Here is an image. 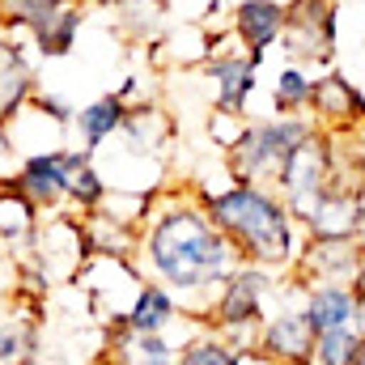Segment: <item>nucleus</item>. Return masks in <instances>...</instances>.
<instances>
[{"instance_id":"f257e3e1","label":"nucleus","mask_w":365,"mask_h":365,"mask_svg":"<svg viewBox=\"0 0 365 365\" xmlns=\"http://www.w3.org/2000/svg\"><path fill=\"white\" fill-rule=\"evenodd\" d=\"M132 264L145 280L166 284L187 319L200 323L225 276L242 264V255L212 225L195 191H153V208L140 225V247Z\"/></svg>"},{"instance_id":"f03ea898","label":"nucleus","mask_w":365,"mask_h":365,"mask_svg":"<svg viewBox=\"0 0 365 365\" xmlns=\"http://www.w3.org/2000/svg\"><path fill=\"white\" fill-rule=\"evenodd\" d=\"M200 204L208 208L212 225L234 242V251L242 255V264H259L268 272H289L306 234L297 225V217L289 212V204L276 195L268 182H242L230 179L221 191H200Z\"/></svg>"},{"instance_id":"7ed1b4c3","label":"nucleus","mask_w":365,"mask_h":365,"mask_svg":"<svg viewBox=\"0 0 365 365\" xmlns=\"http://www.w3.org/2000/svg\"><path fill=\"white\" fill-rule=\"evenodd\" d=\"M319 132L310 115H268V119H247L242 136L225 149V170L230 179L242 182H268L272 187L276 170Z\"/></svg>"},{"instance_id":"20e7f679","label":"nucleus","mask_w":365,"mask_h":365,"mask_svg":"<svg viewBox=\"0 0 365 365\" xmlns=\"http://www.w3.org/2000/svg\"><path fill=\"white\" fill-rule=\"evenodd\" d=\"M280 293L276 272L259 268V264H238L234 272L225 276V284L217 289L212 306L204 310L200 327L221 331L234 349H255L259 327L268 319V302Z\"/></svg>"},{"instance_id":"39448f33","label":"nucleus","mask_w":365,"mask_h":365,"mask_svg":"<svg viewBox=\"0 0 365 365\" xmlns=\"http://www.w3.org/2000/svg\"><path fill=\"white\" fill-rule=\"evenodd\" d=\"M340 43V9L336 0H284V34L280 51L289 64H331Z\"/></svg>"},{"instance_id":"423d86ee","label":"nucleus","mask_w":365,"mask_h":365,"mask_svg":"<svg viewBox=\"0 0 365 365\" xmlns=\"http://www.w3.org/2000/svg\"><path fill=\"white\" fill-rule=\"evenodd\" d=\"M230 43H234V34H221V38L212 34V51L200 68H204V81L212 93V110L247 119L255 86H259V60L247 56L242 47H230Z\"/></svg>"},{"instance_id":"0eeeda50","label":"nucleus","mask_w":365,"mask_h":365,"mask_svg":"<svg viewBox=\"0 0 365 365\" xmlns=\"http://www.w3.org/2000/svg\"><path fill=\"white\" fill-rule=\"evenodd\" d=\"M26 251L30 255H21V259H30L51 284H73L77 272L86 268V259H90L81 217L77 212H47V221L38 225V234Z\"/></svg>"},{"instance_id":"6e6552de","label":"nucleus","mask_w":365,"mask_h":365,"mask_svg":"<svg viewBox=\"0 0 365 365\" xmlns=\"http://www.w3.org/2000/svg\"><path fill=\"white\" fill-rule=\"evenodd\" d=\"M93 153L81 145H64V149H47V153H30L17 162L13 182L38 204V212H64L68 208V182L81 166H90Z\"/></svg>"},{"instance_id":"1a4fd4ad","label":"nucleus","mask_w":365,"mask_h":365,"mask_svg":"<svg viewBox=\"0 0 365 365\" xmlns=\"http://www.w3.org/2000/svg\"><path fill=\"white\" fill-rule=\"evenodd\" d=\"M293 284H353L365 293V247L361 238H306L293 268Z\"/></svg>"},{"instance_id":"9d476101","label":"nucleus","mask_w":365,"mask_h":365,"mask_svg":"<svg viewBox=\"0 0 365 365\" xmlns=\"http://www.w3.org/2000/svg\"><path fill=\"white\" fill-rule=\"evenodd\" d=\"M331 179V132H314L280 170H276L272 179V191L289 204V212L297 217V225H302V217H306V208L319 200V191L327 187Z\"/></svg>"},{"instance_id":"9b49d317","label":"nucleus","mask_w":365,"mask_h":365,"mask_svg":"<svg viewBox=\"0 0 365 365\" xmlns=\"http://www.w3.org/2000/svg\"><path fill=\"white\" fill-rule=\"evenodd\" d=\"M284 293H289V284H284ZM284 293H280V306L268 310L255 349L264 357H272L276 365H302L314 353V331H310V323L302 314V289H297V302H289Z\"/></svg>"},{"instance_id":"f8f14e48","label":"nucleus","mask_w":365,"mask_h":365,"mask_svg":"<svg viewBox=\"0 0 365 365\" xmlns=\"http://www.w3.org/2000/svg\"><path fill=\"white\" fill-rule=\"evenodd\" d=\"M43 310H47V302L17 297V293L0 302V365H38Z\"/></svg>"},{"instance_id":"ddd939ff","label":"nucleus","mask_w":365,"mask_h":365,"mask_svg":"<svg viewBox=\"0 0 365 365\" xmlns=\"http://www.w3.org/2000/svg\"><path fill=\"white\" fill-rule=\"evenodd\" d=\"M357 230H361L357 182L327 179V187L319 191V200L302 217V234L306 238H357Z\"/></svg>"},{"instance_id":"4468645a","label":"nucleus","mask_w":365,"mask_h":365,"mask_svg":"<svg viewBox=\"0 0 365 365\" xmlns=\"http://www.w3.org/2000/svg\"><path fill=\"white\" fill-rule=\"evenodd\" d=\"M310 119L323 132H361L365 128V93L344 73H323L314 77L310 90Z\"/></svg>"},{"instance_id":"2eb2a0df","label":"nucleus","mask_w":365,"mask_h":365,"mask_svg":"<svg viewBox=\"0 0 365 365\" xmlns=\"http://www.w3.org/2000/svg\"><path fill=\"white\" fill-rule=\"evenodd\" d=\"M230 34L238 38V47L247 56H255L264 64V56L284 34V0H234L230 4Z\"/></svg>"},{"instance_id":"dca6fc26","label":"nucleus","mask_w":365,"mask_h":365,"mask_svg":"<svg viewBox=\"0 0 365 365\" xmlns=\"http://www.w3.org/2000/svg\"><path fill=\"white\" fill-rule=\"evenodd\" d=\"M26 47L30 43L21 34H9L0 43V128L38 93V68Z\"/></svg>"},{"instance_id":"f3484780","label":"nucleus","mask_w":365,"mask_h":365,"mask_svg":"<svg viewBox=\"0 0 365 365\" xmlns=\"http://www.w3.org/2000/svg\"><path fill=\"white\" fill-rule=\"evenodd\" d=\"M302 289V314L310 331H331V327H353L357 323V289L353 284H297Z\"/></svg>"},{"instance_id":"a211bd4d","label":"nucleus","mask_w":365,"mask_h":365,"mask_svg":"<svg viewBox=\"0 0 365 365\" xmlns=\"http://www.w3.org/2000/svg\"><path fill=\"white\" fill-rule=\"evenodd\" d=\"M38 225H43L38 204H34L13 179H0V251L21 255V251L34 242Z\"/></svg>"},{"instance_id":"6ab92c4d","label":"nucleus","mask_w":365,"mask_h":365,"mask_svg":"<svg viewBox=\"0 0 365 365\" xmlns=\"http://www.w3.org/2000/svg\"><path fill=\"white\" fill-rule=\"evenodd\" d=\"M182 319H187V310L179 306V297L166 284H158V280H145L136 302H132V310H128V327L136 336H166V331L179 327Z\"/></svg>"},{"instance_id":"aec40b11","label":"nucleus","mask_w":365,"mask_h":365,"mask_svg":"<svg viewBox=\"0 0 365 365\" xmlns=\"http://www.w3.org/2000/svg\"><path fill=\"white\" fill-rule=\"evenodd\" d=\"M123 119H128V102H123L119 93H102V98L86 102V106L73 115L77 145H81V149H90L93 158H98V153H102V145L119 136Z\"/></svg>"},{"instance_id":"412c9836","label":"nucleus","mask_w":365,"mask_h":365,"mask_svg":"<svg viewBox=\"0 0 365 365\" xmlns=\"http://www.w3.org/2000/svg\"><path fill=\"white\" fill-rule=\"evenodd\" d=\"M81 230H86L90 255L136 259V247H140V225L119 221V217H110L106 208H93V212H86V217H81Z\"/></svg>"},{"instance_id":"4be33fe9","label":"nucleus","mask_w":365,"mask_h":365,"mask_svg":"<svg viewBox=\"0 0 365 365\" xmlns=\"http://www.w3.org/2000/svg\"><path fill=\"white\" fill-rule=\"evenodd\" d=\"M123 145L132 153H145V158H162V149L170 145V119L153 106V102H132L128 106V119L119 128Z\"/></svg>"},{"instance_id":"5701e85b","label":"nucleus","mask_w":365,"mask_h":365,"mask_svg":"<svg viewBox=\"0 0 365 365\" xmlns=\"http://www.w3.org/2000/svg\"><path fill=\"white\" fill-rule=\"evenodd\" d=\"M187 340V336H182ZM179 336H128V340H119V344H110L106 349V361L110 365H175L179 361Z\"/></svg>"},{"instance_id":"b1692460","label":"nucleus","mask_w":365,"mask_h":365,"mask_svg":"<svg viewBox=\"0 0 365 365\" xmlns=\"http://www.w3.org/2000/svg\"><path fill=\"white\" fill-rule=\"evenodd\" d=\"M81 21H86V13H81V4H64L38 34H30V47H34V56L38 60H64L73 47H77V34H81Z\"/></svg>"},{"instance_id":"393cba45","label":"nucleus","mask_w":365,"mask_h":365,"mask_svg":"<svg viewBox=\"0 0 365 365\" xmlns=\"http://www.w3.org/2000/svg\"><path fill=\"white\" fill-rule=\"evenodd\" d=\"M310 90H314L310 68L284 60L272 77V115H310Z\"/></svg>"},{"instance_id":"a878e982","label":"nucleus","mask_w":365,"mask_h":365,"mask_svg":"<svg viewBox=\"0 0 365 365\" xmlns=\"http://www.w3.org/2000/svg\"><path fill=\"white\" fill-rule=\"evenodd\" d=\"M64 4H81V0H0L4 13V30L9 34H38Z\"/></svg>"},{"instance_id":"bb28decb","label":"nucleus","mask_w":365,"mask_h":365,"mask_svg":"<svg viewBox=\"0 0 365 365\" xmlns=\"http://www.w3.org/2000/svg\"><path fill=\"white\" fill-rule=\"evenodd\" d=\"M175 365H238V349L212 331V327H195L179 344V361Z\"/></svg>"},{"instance_id":"cd10ccee","label":"nucleus","mask_w":365,"mask_h":365,"mask_svg":"<svg viewBox=\"0 0 365 365\" xmlns=\"http://www.w3.org/2000/svg\"><path fill=\"white\" fill-rule=\"evenodd\" d=\"M365 336L357 331V323L353 327H331V331H319L314 336V361L319 365H353L357 361V353H361Z\"/></svg>"},{"instance_id":"c85d7f7f","label":"nucleus","mask_w":365,"mask_h":365,"mask_svg":"<svg viewBox=\"0 0 365 365\" xmlns=\"http://www.w3.org/2000/svg\"><path fill=\"white\" fill-rule=\"evenodd\" d=\"M106 195H110V182H106V175L98 170V162H90V166H81V170L73 175V182H68V208H64V212L86 217V212H93V208H102Z\"/></svg>"},{"instance_id":"c756f323","label":"nucleus","mask_w":365,"mask_h":365,"mask_svg":"<svg viewBox=\"0 0 365 365\" xmlns=\"http://www.w3.org/2000/svg\"><path fill=\"white\" fill-rule=\"evenodd\" d=\"M51 123H60V128H73V115H77V106L68 102V98H60V93H47V90H38L34 98H30Z\"/></svg>"},{"instance_id":"7c9ffc66","label":"nucleus","mask_w":365,"mask_h":365,"mask_svg":"<svg viewBox=\"0 0 365 365\" xmlns=\"http://www.w3.org/2000/svg\"><path fill=\"white\" fill-rule=\"evenodd\" d=\"M242 128H247V119L225 115V110H212V119H208V132H212V140H217L221 149H230V145L242 136Z\"/></svg>"},{"instance_id":"2f4dec72","label":"nucleus","mask_w":365,"mask_h":365,"mask_svg":"<svg viewBox=\"0 0 365 365\" xmlns=\"http://www.w3.org/2000/svg\"><path fill=\"white\" fill-rule=\"evenodd\" d=\"M238 365H276L272 357H264L259 349H238Z\"/></svg>"},{"instance_id":"473e14b6","label":"nucleus","mask_w":365,"mask_h":365,"mask_svg":"<svg viewBox=\"0 0 365 365\" xmlns=\"http://www.w3.org/2000/svg\"><path fill=\"white\" fill-rule=\"evenodd\" d=\"M357 200H361V230H357V238H361V247H365V179L357 187Z\"/></svg>"},{"instance_id":"72a5a7b5","label":"nucleus","mask_w":365,"mask_h":365,"mask_svg":"<svg viewBox=\"0 0 365 365\" xmlns=\"http://www.w3.org/2000/svg\"><path fill=\"white\" fill-rule=\"evenodd\" d=\"M357 297H361V302H357V331L365 336V293H357Z\"/></svg>"},{"instance_id":"f704fd0d","label":"nucleus","mask_w":365,"mask_h":365,"mask_svg":"<svg viewBox=\"0 0 365 365\" xmlns=\"http://www.w3.org/2000/svg\"><path fill=\"white\" fill-rule=\"evenodd\" d=\"M4 38H9V30H4V13H0V43H4Z\"/></svg>"},{"instance_id":"c9c22d12","label":"nucleus","mask_w":365,"mask_h":365,"mask_svg":"<svg viewBox=\"0 0 365 365\" xmlns=\"http://www.w3.org/2000/svg\"><path fill=\"white\" fill-rule=\"evenodd\" d=\"M353 365H365V344H361V353H357V361H353Z\"/></svg>"}]
</instances>
